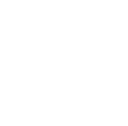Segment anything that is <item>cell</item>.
Here are the masks:
<instances>
[]
</instances>
